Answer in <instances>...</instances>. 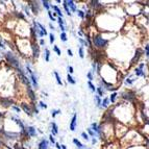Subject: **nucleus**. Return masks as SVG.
<instances>
[{
    "label": "nucleus",
    "mask_w": 149,
    "mask_h": 149,
    "mask_svg": "<svg viewBox=\"0 0 149 149\" xmlns=\"http://www.w3.org/2000/svg\"><path fill=\"white\" fill-rule=\"evenodd\" d=\"M22 8H23V12H24L23 14L29 18L31 15H30V10H29V8L27 6V4H26V5H22Z\"/></svg>",
    "instance_id": "2f4dec72"
},
{
    "label": "nucleus",
    "mask_w": 149,
    "mask_h": 149,
    "mask_svg": "<svg viewBox=\"0 0 149 149\" xmlns=\"http://www.w3.org/2000/svg\"><path fill=\"white\" fill-rule=\"evenodd\" d=\"M26 92H27V96H28V98L30 99V101H31V102L37 101V94H36L35 90L32 89L31 86H29V87H26Z\"/></svg>",
    "instance_id": "f8f14e48"
},
{
    "label": "nucleus",
    "mask_w": 149,
    "mask_h": 149,
    "mask_svg": "<svg viewBox=\"0 0 149 149\" xmlns=\"http://www.w3.org/2000/svg\"><path fill=\"white\" fill-rule=\"evenodd\" d=\"M14 149H26L24 146H23L21 143H19V142H16L15 144H14Z\"/></svg>",
    "instance_id": "79ce46f5"
},
{
    "label": "nucleus",
    "mask_w": 149,
    "mask_h": 149,
    "mask_svg": "<svg viewBox=\"0 0 149 149\" xmlns=\"http://www.w3.org/2000/svg\"><path fill=\"white\" fill-rule=\"evenodd\" d=\"M49 27H50V29L52 30V31H53V30H55V27H54V25H53L52 23H49Z\"/></svg>",
    "instance_id": "052dcab7"
},
{
    "label": "nucleus",
    "mask_w": 149,
    "mask_h": 149,
    "mask_svg": "<svg viewBox=\"0 0 149 149\" xmlns=\"http://www.w3.org/2000/svg\"><path fill=\"white\" fill-rule=\"evenodd\" d=\"M0 104L4 109H8L12 107V104L14 105V100L8 96H1L0 97Z\"/></svg>",
    "instance_id": "6e6552de"
},
{
    "label": "nucleus",
    "mask_w": 149,
    "mask_h": 149,
    "mask_svg": "<svg viewBox=\"0 0 149 149\" xmlns=\"http://www.w3.org/2000/svg\"><path fill=\"white\" fill-rule=\"evenodd\" d=\"M137 80V78L136 77H132V76H128L127 78H125L124 82H125V85L126 86H132L134 85V82Z\"/></svg>",
    "instance_id": "5701e85b"
},
{
    "label": "nucleus",
    "mask_w": 149,
    "mask_h": 149,
    "mask_svg": "<svg viewBox=\"0 0 149 149\" xmlns=\"http://www.w3.org/2000/svg\"><path fill=\"white\" fill-rule=\"evenodd\" d=\"M66 3H67V6L69 8L71 14H72V13H76L77 6H76V2H75V1H73V0H66Z\"/></svg>",
    "instance_id": "a211bd4d"
},
{
    "label": "nucleus",
    "mask_w": 149,
    "mask_h": 149,
    "mask_svg": "<svg viewBox=\"0 0 149 149\" xmlns=\"http://www.w3.org/2000/svg\"><path fill=\"white\" fill-rule=\"evenodd\" d=\"M67 81L69 82L70 85H75L76 84V80L74 79V77L70 74H67Z\"/></svg>",
    "instance_id": "4c0bfd02"
},
{
    "label": "nucleus",
    "mask_w": 149,
    "mask_h": 149,
    "mask_svg": "<svg viewBox=\"0 0 149 149\" xmlns=\"http://www.w3.org/2000/svg\"><path fill=\"white\" fill-rule=\"evenodd\" d=\"M10 107H12L13 111H15L16 113H21V109H20L19 107H18V105H15V104H14V105H12Z\"/></svg>",
    "instance_id": "5fc2aeb1"
},
{
    "label": "nucleus",
    "mask_w": 149,
    "mask_h": 149,
    "mask_svg": "<svg viewBox=\"0 0 149 149\" xmlns=\"http://www.w3.org/2000/svg\"><path fill=\"white\" fill-rule=\"evenodd\" d=\"M78 55H79L80 58H85L86 53H85V49L82 46H78Z\"/></svg>",
    "instance_id": "473e14b6"
},
{
    "label": "nucleus",
    "mask_w": 149,
    "mask_h": 149,
    "mask_svg": "<svg viewBox=\"0 0 149 149\" xmlns=\"http://www.w3.org/2000/svg\"><path fill=\"white\" fill-rule=\"evenodd\" d=\"M39 107H41V109H46L48 107V105L46 104V103H45L44 101H42V100H41V101H39Z\"/></svg>",
    "instance_id": "864d4df0"
},
{
    "label": "nucleus",
    "mask_w": 149,
    "mask_h": 149,
    "mask_svg": "<svg viewBox=\"0 0 149 149\" xmlns=\"http://www.w3.org/2000/svg\"><path fill=\"white\" fill-rule=\"evenodd\" d=\"M53 51H54L58 56L62 55V51H61V49L58 48V46H56V45H53Z\"/></svg>",
    "instance_id": "a19ab883"
},
{
    "label": "nucleus",
    "mask_w": 149,
    "mask_h": 149,
    "mask_svg": "<svg viewBox=\"0 0 149 149\" xmlns=\"http://www.w3.org/2000/svg\"><path fill=\"white\" fill-rule=\"evenodd\" d=\"M53 75L55 76V79H56V82L58 86H63V81H62V78L60 76V73L57 72V71H53Z\"/></svg>",
    "instance_id": "cd10ccee"
},
{
    "label": "nucleus",
    "mask_w": 149,
    "mask_h": 149,
    "mask_svg": "<svg viewBox=\"0 0 149 149\" xmlns=\"http://www.w3.org/2000/svg\"><path fill=\"white\" fill-rule=\"evenodd\" d=\"M48 36H49L50 44L53 45V43H54V41H55V36H54V33H53V32H50V33H49Z\"/></svg>",
    "instance_id": "37998d69"
},
{
    "label": "nucleus",
    "mask_w": 149,
    "mask_h": 149,
    "mask_svg": "<svg viewBox=\"0 0 149 149\" xmlns=\"http://www.w3.org/2000/svg\"><path fill=\"white\" fill-rule=\"evenodd\" d=\"M48 141H49L50 144H52V145H54L55 143H56V141H55V138L53 137L52 134H49V140H48Z\"/></svg>",
    "instance_id": "603ef678"
},
{
    "label": "nucleus",
    "mask_w": 149,
    "mask_h": 149,
    "mask_svg": "<svg viewBox=\"0 0 149 149\" xmlns=\"http://www.w3.org/2000/svg\"><path fill=\"white\" fill-rule=\"evenodd\" d=\"M89 3H90V8H91V10H92L93 12H95V10H100L104 8V4H102L98 0H92V1H90Z\"/></svg>",
    "instance_id": "9b49d317"
},
{
    "label": "nucleus",
    "mask_w": 149,
    "mask_h": 149,
    "mask_svg": "<svg viewBox=\"0 0 149 149\" xmlns=\"http://www.w3.org/2000/svg\"><path fill=\"white\" fill-rule=\"evenodd\" d=\"M72 142H73V144L77 147V149H82L84 147H85V145L82 144L81 142H80L78 139H76V138H74V139L72 140Z\"/></svg>",
    "instance_id": "b1692460"
},
{
    "label": "nucleus",
    "mask_w": 149,
    "mask_h": 149,
    "mask_svg": "<svg viewBox=\"0 0 149 149\" xmlns=\"http://www.w3.org/2000/svg\"><path fill=\"white\" fill-rule=\"evenodd\" d=\"M67 53H68V55H69L70 57L73 56V51L71 49H67Z\"/></svg>",
    "instance_id": "bf43d9fd"
},
{
    "label": "nucleus",
    "mask_w": 149,
    "mask_h": 149,
    "mask_svg": "<svg viewBox=\"0 0 149 149\" xmlns=\"http://www.w3.org/2000/svg\"><path fill=\"white\" fill-rule=\"evenodd\" d=\"M87 77H88V79H89V81H92V80H94V74H93L91 71H89V72L87 73Z\"/></svg>",
    "instance_id": "3c124183"
},
{
    "label": "nucleus",
    "mask_w": 149,
    "mask_h": 149,
    "mask_svg": "<svg viewBox=\"0 0 149 149\" xmlns=\"http://www.w3.org/2000/svg\"><path fill=\"white\" fill-rule=\"evenodd\" d=\"M134 75L137 77H145L146 76V73H145V71L144 70H141V69H139V68H134Z\"/></svg>",
    "instance_id": "4be33fe9"
},
{
    "label": "nucleus",
    "mask_w": 149,
    "mask_h": 149,
    "mask_svg": "<svg viewBox=\"0 0 149 149\" xmlns=\"http://www.w3.org/2000/svg\"><path fill=\"white\" fill-rule=\"evenodd\" d=\"M90 128L92 129L93 132H95V134H96V137L98 138V139H100V140L104 139V137H103V134H102L101 125L98 124L97 122H93V123H91V126H90Z\"/></svg>",
    "instance_id": "423d86ee"
},
{
    "label": "nucleus",
    "mask_w": 149,
    "mask_h": 149,
    "mask_svg": "<svg viewBox=\"0 0 149 149\" xmlns=\"http://www.w3.org/2000/svg\"><path fill=\"white\" fill-rule=\"evenodd\" d=\"M111 102L109 100V97H103V99L101 100V107L100 109H109Z\"/></svg>",
    "instance_id": "412c9836"
},
{
    "label": "nucleus",
    "mask_w": 149,
    "mask_h": 149,
    "mask_svg": "<svg viewBox=\"0 0 149 149\" xmlns=\"http://www.w3.org/2000/svg\"><path fill=\"white\" fill-rule=\"evenodd\" d=\"M44 60L45 62H50V50L48 48H45L44 50Z\"/></svg>",
    "instance_id": "c756f323"
},
{
    "label": "nucleus",
    "mask_w": 149,
    "mask_h": 149,
    "mask_svg": "<svg viewBox=\"0 0 149 149\" xmlns=\"http://www.w3.org/2000/svg\"><path fill=\"white\" fill-rule=\"evenodd\" d=\"M62 3H63V8H64V10H65V13L67 14L68 16H72V14H71V12H70V10H69V8L67 6V3H66V0H64V1H62Z\"/></svg>",
    "instance_id": "7c9ffc66"
},
{
    "label": "nucleus",
    "mask_w": 149,
    "mask_h": 149,
    "mask_svg": "<svg viewBox=\"0 0 149 149\" xmlns=\"http://www.w3.org/2000/svg\"><path fill=\"white\" fill-rule=\"evenodd\" d=\"M80 136H81V138H82L84 140H85V141H87V142H88V141H90V137L88 136V134H87L86 132H82L81 134H80Z\"/></svg>",
    "instance_id": "49530a36"
},
{
    "label": "nucleus",
    "mask_w": 149,
    "mask_h": 149,
    "mask_svg": "<svg viewBox=\"0 0 149 149\" xmlns=\"http://www.w3.org/2000/svg\"><path fill=\"white\" fill-rule=\"evenodd\" d=\"M76 14H77V16L80 18V19H85V12H84V10H76Z\"/></svg>",
    "instance_id": "ea45409f"
},
{
    "label": "nucleus",
    "mask_w": 149,
    "mask_h": 149,
    "mask_svg": "<svg viewBox=\"0 0 149 149\" xmlns=\"http://www.w3.org/2000/svg\"><path fill=\"white\" fill-rule=\"evenodd\" d=\"M62 114V111H61L60 109H53L52 111H51V117L52 118H55L57 116V115Z\"/></svg>",
    "instance_id": "f704fd0d"
},
{
    "label": "nucleus",
    "mask_w": 149,
    "mask_h": 149,
    "mask_svg": "<svg viewBox=\"0 0 149 149\" xmlns=\"http://www.w3.org/2000/svg\"><path fill=\"white\" fill-rule=\"evenodd\" d=\"M96 67H97L96 62H94V61H93L92 65H91V72H92L93 74H95V73H96Z\"/></svg>",
    "instance_id": "a18cd8bd"
},
{
    "label": "nucleus",
    "mask_w": 149,
    "mask_h": 149,
    "mask_svg": "<svg viewBox=\"0 0 149 149\" xmlns=\"http://www.w3.org/2000/svg\"><path fill=\"white\" fill-rule=\"evenodd\" d=\"M0 149H2V148H1V147H0Z\"/></svg>",
    "instance_id": "338daca9"
},
{
    "label": "nucleus",
    "mask_w": 149,
    "mask_h": 149,
    "mask_svg": "<svg viewBox=\"0 0 149 149\" xmlns=\"http://www.w3.org/2000/svg\"><path fill=\"white\" fill-rule=\"evenodd\" d=\"M101 100H102V98H100L99 96L97 94H95V96H94V102H95V105H96L98 109H100V107H101Z\"/></svg>",
    "instance_id": "a878e982"
},
{
    "label": "nucleus",
    "mask_w": 149,
    "mask_h": 149,
    "mask_svg": "<svg viewBox=\"0 0 149 149\" xmlns=\"http://www.w3.org/2000/svg\"><path fill=\"white\" fill-rule=\"evenodd\" d=\"M50 129H51V134H52L53 137L58 134V126H57V124L54 121H52L50 123Z\"/></svg>",
    "instance_id": "6ab92c4d"
},
{
    "label": "nucleus",
    "mask_w": 149,
    "mask_h": 149,
    "mask_svg": "<svg viewBox=\"0 0 149 149\" xmlns=\"http://www.w3.org/2000/svg\"><path fill=\"white\" fill-rule=\"evenodd\" d=\"M50 143L47 139H45V138H42L40 140V142L38 143V149H49Z\"/></svg>",
    "instance_id": "2eb2a0df"
},
{
    "label": "nucleus",
    "mask_w": 149,
    "mask_h": 149,
    "mask_svg": "<svg viewBox=\"0 0 149 149\" xmlns=\"http://www.w3.org/2000/svg\"><path fill=\"white\" fill-rule=\"evenodd\" d=\"M143 54L146 56L147 61H148V56H149V46H148V43H146L144 46V50H143Z\"/></svg>",
    "instance_id": "c9c22d12"
},
{
    "label": "nucleus",
    "mask_w": 149,
    "mask_h": 149,
    "mask_svg": "<svg viewBox=\"0 0 149 149\" xmlns=\"http://www.w3.org/2000/svg\"><path fill=\"white\" fill-rule=\"evenodd\" d=\"M1 139L4 142L6 141H17L20 139V134L16 132H12V130H5L4 128L1 130Z\"/></svg>",
    "instance_id": "7ed1b4c3"
},
{
    "label": "nucleus",
    "mask_w": 149,
    "mask_h": 149,
    "mask_svg": "<svg viewBox=\"0 0 149 149\" xmlns=\"http://www.w3.org/2000/svg\"><path fill=\"white\" fill-rule=\"evenodd\" d=\"M25 130L27 132L28 137L29 138H35L38 137V132H37V128L32 125H28V126H25Z\"/></svg>",
    "instance_id": "ddd939ff"
},
{
    "label": "nucleus",
    "mask_w": 149,
    "mask_h": 149,
    "mask_svg": "<svg viewBox=\"0 0 149 149\" xmlns=\"http://www.w3.org/2000/svg\"><path fill=\"white\" fill-rule=\"evenodd\" d=\"M37 22V25H38V27L40 28L41 29V31L44 33V36H47L48 35V32H47V29H46V27H45V25L44 24H42L41 22H39V21H36Z\"/></svg>",
    "instance_id": "393cba45"
},
{
    "label": "nucleus",
    "mask_w": 149,
    "mask_h": 149,
    "mask_svg": "<svg viewBox=\"0 0 149 149\" xmlns=\"http://www.w3.org/2000/svg\"><path fill=\"white\" fill-rule=\"evenodd\" d=\"M88 87H89L90 91L92 93H96V87H95V85L92 81H89V80H88Z\"/></svg>",
    "instance_id": "e433bc0d"
},
{
    "label": "nucleus",
    "mask_w": 149,
    "mask_h": 149,
    "mask_svg": "<svg viewBox=\"0 0 149 149\" xmlns=\"http://www.w3.org/2000/svg\"><path fill=\"white\" fill-rule=\"evenodd\" d=\"M97 142H98V140H97L96 138H92V140H91V144H92V146H95V145L97 144Z\"/></svg>",
    "instance_id": "4d7b16f0"
},
{
    "label": "nucleus",
    "mask_w": 149,
    "mask_h": 149,
    "mask_svg": "<svg viewBox=\"0 0 149 149\" xmlns=\"http://www.w3.org/2000/svg\"><path fill=\"white\" fill-rule=\"evenodd\" d=\"M61 149H68V148L65 144H61Z\"/></svg>",
    "instance_id": "e2e57ef3"
},
{
    "label": "nucleus",
    "mask_w": 149,
    "mask_h": 149,
    "mask_svg": "<svg viewBox=\"0 0 149 149\" xmlns=\"http://www.w3.org/2000/svg\"><path fill=\"white\" fill-rule=\"evenodd\" d=\"M56 21H57V23H58V25H65V26H66V21L64 20V18L57 17L56 18Z\"/></svg>",
    "instance_id": "de8ad7c7"
},
{
    "label": "nucleus",
    "mask_w": 149,
    "mask_h": 149,
    "mask_svg": "<svg viewBox=\"0 0 149 149\" xmlns=\"http://www.w3.org/2000/svg\"><path fill=\"white\" fill-rule=\"evenodd\" d=\"M121 97L122 99L125 100V101L129 102V103H134L136 100H137V94L134 91H125V92L121 93Z\"/></svg>",
    "instance_id": "39448f33"
},
{
    "label": "nucleus",
    "mask_w": 149,
    "mask_h": 149,
    "mask_svg": "<svg viewBox=\"0 0 149 149\" xmlns=\"http://www.w3.org/2000/svg\"><path fill=\"white\" fill-rule=\"evenodd\" d=\"M60 39H61V41H62L63 43H66L68 41V36H67V33H66V32H61Z\"/></svg>",
    "instance_id": "58836bf2"
},
{
    "label": "nucleus",
    "mask_w": 149,
    "mask_h": 149,
    "mask_svg": "<svg viewBox=\"0 0 149 149\" xmlns=\"http://www.w3.org/2000/svg\"><path fill=\"white\" fill-rule=\"evenodd\" d=\"M105 93H107V90H105V88L99 82V85L96 87V93H95V94H97L98 96L100 97V98H102V97H104Z\"/></svg>",
    "instance_id": "f3484780"
},
{
    "label": "nucleus",
    "mask_w": 149,
    "mask_h": 149,
    "mask_svg": "<svg viewBox=\"0 0 149 149\" xmlns=\"http://www.w3.org/2000/svg\"><path fill=\"white\" fill-rule=\"evenodd\" d=\"M10 120H12V121H14L16 124L18 125V127L20 128V132L24 130V129H25V124L23 123V121L20 119V118H18L17 116H10Z\"/></svg>",
    "instance_id": "4468645a"
},
{
    "label": "nucleus",
    "mask_w": 149,
    "mask_h": 149,
    "mask_svg": "<svg viewBox=\"0 0 149 149\" xmlns=\"http://www.w3.org/2000/svg\"><path fill=\"white\" fill-rule=\"evenodd\" d=\"M82 149H92V148H91V147H89V146H86V145H85V147H84Z\"/></svg>",
    "instance_id": "0e129e2a"
},
{
    "label": "nucleus",
    "mask_w": 149,
    "mask_h": 149,
    "mask_svg": "<svg viewBox=\"0 0 149 149\" xmlns=\"http://www.w3.org/2000/svg\"><path fill=\"white\" fill-rule=\"evenodd\" d=\"M39 46H46V43H45L44 39H40V41H39Z\"/></svg>",
    "instance_id": "13d9d810"
},
{
    "label": "nucleus",
    "mask_w": 149,
    "mask_h": 149,
    "mask_svg": "<svg viewBox=\"0 0 149 149\" xmlns=\"http://www.w3.org/2000/svg\"><path fill=\"white\" fill-rule=\"evenodd\" d=\"M19 107L21 109V111H23L25 114L27 115L28 117H32V116H33L30 104H28V103H26V102H21L20 104H19Z\"/></svg>",
    "instance_id": "1a4fd4ad"
},
{
    "label": "nucleus",
    "mask_w": 149,
    "mask_h": 149,
    "mask_svg": "<svg viewBox=\"0 0 149 149\" xmlns=\"http://www.w3.org/2000/svg\"><path fill=\"white\" fill-rule=\"evenodd\" d=\"M86 132L88 134V136H89V137H92V138H95V137H96V134H95V132H93V130H92L91 128H90V127H89V128H87V132Z\"/></svg>",
    "instance_id": "c03bdc74"
},
{
    "label": "nucleus",
    "mask_w": 149,
    "mask_h": 149,
    "mask_svg": "<svg viewBox=\"0 0 149 149\" xmlns=\"http://www.w3.org/2000/svg\"><path fill=\"white\" fill-rule=\"evenodd\" d=\"M142 55H143V50H142L141 48H137L136 52H134V57H132V61H130V66H134V65H136V64H139V61H140V58H141Z\"/></svg>",
    "instance_id": "9d476101"
},
{
    "label": "nucleus",
    "mask_w": 149,
    "mask_h": 149,
    "mask_svg": "<svg viewBox=\"0 0 149 149\" xmlns=\"http://www.w3.org/2000/svg\"><path fill=\"white\" fill-rule=\"evenodd\" d=\"M91 41H92V46H94L96 50H101L102 51L109 45V40H107L101 35H94L91 38Z\"/></svg>",
    "instance_id": "f03ea898"
},
{
    "label": "nucleus",
    "mask_w": 149,
    "mask_h": 149,
    "mask_svg": "<svg viewBox=\"0 0 149 149\" xmlns=\"http://www.w3.org/2000/svg\"><path fill=\"white\" fill-rule=\"evenodd\" d=\"M145 66H146V64H145V63H140V64L138 65V68H139V69H141V70H144Z\"/></svg>",
    "instance_id": "6e6d98bb"
},
{
    "label": "nucleus",
    "mask_w": 149,
    "mask_h": 149,
    "mask_svg": "<svg viewBox=\"0 0 149 149\" xmlns=\"http://www.w3.org/2000/svg\"><path fill=\"white\" fill-rule=\"evenodd\" d=\"M3 56H4L6 63H8L12 68H14L15 70L21 69V68H22L21 67V63H20V60H19V57H18L15 53L13 52L12 50L4 52Z\"/></svg>",
    "instance_id": "f257e3e1"
},
{
    "label": "nucleus",
    "mask_w": 149,
    "mask_h": 149,
    "mask_svg": "<svg viewBox=\"0 0 149 149\" xmlns=\"http://www.w3.org/2000/svg\"><path fill=\"white\" fill-rule=\"evenodd\" d=\"M41 5H42L47 12L50 10V1H48V0H43V1H41Z\"/></svg>",
    "instance_id": "c85d7f7f"
},
{
    "label": "nucleus",
    "mask_w": 149,
    "mask_h": 149,
    "mask_svg": "<svg viewBox=\"0 0 149 149\" xmlns=\"http://www.w3.org/2000/svg\"><path fill=\"white\" fill-rule=\"evenodd\" d=\"M49 149H51V148H49Z\"/></svg>",
    "instance_id": "774afa93"
},
{
    "label": "nucleus",
    "mask_w": 149,
    "mask_h": 149,
    "mask_svg": "<svg viewBox=\"0 0 149 149\" xmlns=\"http://www.w3.org/2000/svg\"><path fill=\"white\" fill-rule=\"evenodd\" d=\"M47 14H48V17H49L50 21H52V22H54V21H56V18H54V17H53V16H52V12H51V10H48Z\"/></svg>",
    "instance_id": "8fccbe9b"
},
{
    "label": "nucleus",
    "mask_w": 149,
    "mask_h": 149,
    "mask_svg": "<svg viewBox=\"0 0 149 149\" xmlns=\"http://www.w3.org/2000/svg\"><path fill=\"white\" fill-rule=\"evenodd\" d=\"M13 15L15 16L17 19H20V20L22 21H25L26 20V17H25V15L23 14V12H19V10H14L13 12Z\"/></svg>",
    "instance_id": "aec40b11"
},
{
    "label": "nucleus",
    "mask_w": 149,
    "mask_h": 149,
    "mask_svg": "<svg viewBox=\"0 0 149 149\" xmlns=\"http://www.w3.org/2000/svg\"><path fill=\"white\" fill-rule=\"evenodd\" d=\"M56 3H58V4H60V3H62V0H56Z\"/></svg>",
    "instance_id": "69168bd1"
},
{
    "label": "nucleus",
    "mask_w": 149,
    "mask_h": 149,
    "mask_svg": "<svg viewBox=\"0 0 149 149\" xmlns=\"http://www.w3.org/2000/svg\"><path fill=\"white\" fill-rule=\"evenodd\" d=\"M27 6L29 8L30 12L35 16H38L42 10V5L40 1H36V0H29L27 2Z\"/></svg>",
    "instance_id": "20e7f679"
},
{
    "label": "nucleus",
    "mask_w": 149,
    "mask_h": 149,
    "mask_svg": "<svg viewBox=\"0 0 149 149\" xmlns=\"http://www.w3.org/2000/svg\"><path fill=\"white\" fill-rule=\"evenodd\" d=\"M78 39V42H79V46H82V47H89V44L87 43V41L84 39V38H77Z\"/></svg>",
    "instance_id": "72a5a7b5"
},
{
    "label": "nucleus",
    "mask_w": 149,
    "mask_h": 149,
    "mask_svg": "<svg viewBox=\"0 0 149 149\" xmlns=\"http://www.w3.org/2000/svg\"><path fill=\"white\" fill-rule=\"evenodd\" d=\"M54 146L56 147V149H61V144L60 143H57V142L54 144Z\"/></svg>",
    "instance_id": "680f3d73"
},
{
    "label": "nucleus",
    "mask_w": 149,
    "mask_h": 149,
    "mask_svg": "<svg viewBox=\"0 0 149 149\" xmlns=\"http://www.w3.org/2000/svg\"><path fill=\"white\" fill-rule=\"evenodd\" d=\"M30 50H31V54L32 57H33V60H38L41 54V49L39 44L37 42H31V44H30Z\"/></svg>",
    "instance_id": "0eeeda50"
},
{
    "label": "nucleus",
    "mask_w": 149,
    "mask_h": 149,
    "mask_svg": "<svg viewBox=\"0 0 149 149\" xmlns=\"http://www.w3.org/2000/svg\"><path fill=\"white\" fill-rule=\"evenodd\" d=\"M70 130L71 132H75L76 130V127H77V114L74 113L71 118V121H70Z\"/></svg>",
    "instance_id": "dca6fc26"
},
{
    "label": "nucleus",
    "mask_w": 149,
    "mask_h": 149,
    "mask_svg": "<svg viewBox=\"0 0 149 149\" xmlns=\"http://www.w3.org/2000/svg\"><path fill=\"white\" fill-rule=\"evenodd\" d=\"M117 97H118V93L117 92L111 93V95H109V102H111V103H115V102H116V99H117Z\"/></svg>",
    "instance_id": "bb28decb"
},
{
    "label": "nucleus",
    "mask_w": 149,
    "mask_h": 149,
    "mask_svg": "<svg viewBox=\"0 0 149 149\" xmlns=\"http://www.w3.org/2000/svg\"><path fill=\"white\" fill-rule=\"evenodd\" d=\"M67 71H68V74L72 75L73 73H74V68H73L72 66L68 65V66H67Z\"/></svg>",
    "instance_id": "09e8293b"
}]
</instances>
